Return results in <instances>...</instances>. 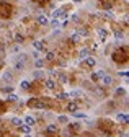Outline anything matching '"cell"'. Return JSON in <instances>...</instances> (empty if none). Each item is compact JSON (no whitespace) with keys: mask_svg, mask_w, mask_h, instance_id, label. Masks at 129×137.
I'll return each mask as SVG.
<instances>
[{"mask_svg":"<svg viewBox=\"0 0 129 137\" xmlns=\"http://www.w3.org/2000/svg\"><path fill=\"white\" fill-rule=\"evenodd\" d=\"M57 129H59L57 126H54V124H49V126L46 127V132H48V134H54V132H57Z\"/></svg>","mask_w":129,"mask_h":137,"instance_id":"cell-2","label":"cell"},{"mask_svg":"<svg viewBox=\"0 0 129 137\" xmlns=\"http://www.w3.org/2000/svg\"><path fill=\"white\" fill-rule=\"evenodd\" d=\"M34 49L36 51H44V44H43V41H34Z\"/></svg>","mask_w":129,"mask_h":137,"instance_id":"cell-4","label":"cell"},{"mask_svg":"<svg viewBox=\"0 0 129 137\" xmlns=\"http://www.w3.org/2000/svg\"><path fill=\"white\" fill-rule=\"evenodd\" d=\"M3 91H7V93H11V91H13V87H3Z\"/></svg>","mask_w":129,"mask_h":137,"instance_id":"cell-26","label":"cell"},{"mask_svg":"<svg viewBox=\"0 0 129 137\" xmlns=\"http://www.w3.org/2000/svg\"><path fill=\"white\" fill-rule=\"evenodd\" d=\"M15 39H16V43H23V36L21 34H15Z\"/></svg>","mask_w":129,"mask_h":137,"instance_id":"cell-25","label":"cell"},{"mask_svg":"<svg viewBox=\"0 0 129 137\" xmlns=\"http://www.w3.org/2000/svg\"><path fill=\"white\" fill-rule=\"evenodd\" d=\"M25 137H31V136H28V134H26V136H25Z\"/></svg>","mask_w":129,"mask_h":137,"instance_id":"cell-37","label":"cell"},{"mask_svg":"<svg viewBox=\"0 0 129 137\" xmlns=\"http://www.w3.org/2000/svg\"><path fill=\"white\" fill-rule=\"evenodd\" d=\"M21 88H23V90H28V88H30V82L23 80V82H21Z\"/></svg>","mask_w":129,"mask_h":137,"instance_id":"cell-20","label":"cell"},{"mask_svg":"<svg viewBox=\"0 0 129 137\" xmlns=\"http://www.w3.org/2000/svg\"><path fill=\"white\" fill-rule=\"evenodd\" d=\"M43 73H44V72H41V70H34V72H33L34 78H41V77H43Z\"/></svg>","mask_w":129,"mask_h":137,"instance_id":"cell-17","label":"cell"},{"mask_svg":"<svg viewBox=\"0 0 129 137\" xmlns=\"http://www.w3.org/2000/svg\"><path fill=\"white\" fill-rule=\"evenodd\" d=\"M25 122H26L28 126H33V124H34V119H33L31 116H26V118H25Z\"/></svg>","mask_w":129,"mask_h":137,"instance_id":"cell-13","label":"cell"},{"mask_svg":"<svg viewBox=\"0 0 129 137\" xmlns=\"http://www.w3.org/2000/svg\"><path fill=\"white\" fill-rule=\"evenodd\" d=\"M80 95H82V93L79 91V90H77V91H72V93H70L69 96H80Z\"/></svg>","mask_w":129,"mask_h":137,"instance_id":"cell-29","label":"cell"},{"mask_svg":"<svg viewBox=\"0 0 129 137\" xmlns=\"http://www.w3.org/2000/svg\"><path fill=\"white\" fill-rule=\"evenodd\" d=\"M38 23H39V25H44V26H46V25H48V18H46V17H43V15H41V17H38Z\"/></svg>","mask_w":129,"mask_h":137,"instance_id":"cell-7","label":"cell"},{"mask_svg":"<svg viewBox=\"0 0 129 137\" xmlns=\"http://www.w3.org/2000/svg\"><path fill=\"white\" fill-rule=\"evenodd\" d=\"M118 121H123V122H128L129 124V116L128 114H118Z\"/></svg>","mask_w":129,"mask_h":137,"instance_id":"cell-6","label":"cell"},{"mask_svg":"<svg viewBox=\"0 0 129 137\" xmlns=\"http://www.w3.org/2000/svg\"><path fill=\"white\" fill-rule=\"evenodd\" d=\"M80 57L83 59V57H88V49H82L80 51Z\"/></svg>","mask_w":129,"mask_h":137,"instance_id":"cell-19","label":"cell"},{"mask_svg":"<svg viewBox=\"0 0 129 137\" xmlns=\"http://www.w3.org/2000/svg\"><path fill=\"white\" fill-rule=\"evenodd\" d=\"M46 59H48V60H52V59H54V54H52V52H48V55H46Z\"/></svg>","mask_w":129,"mask_h":137,"instance_id":"cell-30","label":"cell"},{"mask_svg":"<svg viewBox=\"0 0 129 137\" xmlns=\"http://www.w3.org/2000/svg\"><path fill=\"white\" fill-rule=\"evenodd\" d=\"M105 75H106V73H105L103 70H97V72H93V75H91V78H93V80L97 82V80H101V78L105 77Z\"/></svg>","mask_w":129,"mask_h":137,"instance_id":"cell-1","label":"cell"},{"mask_svg":"<svg viewBox=\"0 0 129 137\" xmlns=\"http://www.w3.org/2000/svg\"><path fill=\"white\" fill-rule=\"evenodd\" d=\"M101 82H103V85H105V87H108V85H111V82H113V78L109 77V75H105V77L101 78Z\"/></svg>","mask_w":129,"mask_h":137,"instance_id":"cell-3","label":"cell"},{"mask_svg":"<svg viewBox=\"0 0 129 137\" xmlns=\"http://www.w3.org/2000/svg\"><path fill=\"white\" fill-rule=\"evenodd\" d=\"M124 93H126L124 88H118V90H116V95H124Z\"/></svg>","mask_w":129,"mask_h":137,"instance_id":"cell-27","label":"cell"},{"mask_svg":"<svg viewBox=\"0 0 129 137\" xmlns=\"http://www.w3.org/2000/svg\"><path fill=\"white\" fill-rule=\"evenodd\" d=\"M106 18H113V13H111V11H106Z\"/></svg>","mask_w":129,"mask_h":137,"instance_id":"cell-36","label":"cell"},{"mask_svg":"<svg viewBox=\"0 0 129 137\" xmlns=\"http://www.w3.org/2000/svg\"><path fill=\"white\" fill-rule=\"evenodd\" d=\"M44 85H46V88H48V90H52V88L56 87V83H54L52 80H46V83H44Z\"/></svg>","mask_w":129,"mask_h":137,"instance_id":"cell-9","label":"cell"},{"mask_svg":"<svg viewBox=\"0 0 129 137\" xmlns=\"http://www.w3.org/2000/svg\"><path fill=\"white\" fill-rule=\"evenodd\" d=\"M87 64H88V65H90V67H93V65H95V64H97V60L93 59V57H87Z\"/></svg>","mask_w":129,"mask_h":137,"instance_id":"cell-15","label":"cell"},{"mask_svg":"<svg viewBox=\"0 0 129 137\" xmlns=\"http://www.w3.org/2000/svg\"><path fill=\"white\" fill-rule=\"evenodd\" d=\"M16 95H8V101H16Z\"/></svg>","mask_w":129,"mask_h":137,"instance_id":"cell-28","label":"cell"},{"mask_svg":"<svg viewBox=\"0 0 129 137\" xmlns=\"http://www.w3.org/2000/svg\"><path fill=\"white\" fill-rule=\"evenodd\" d=\"M60 25V21H59V18H54L52 21H51V26H54V28H57Z\"/></svg>","mask_w":129,"mask_h":137,"instance_id":"cell-16","label":"cell"},{"mask_svg":"<svg viewBox=\"0 0 129 137\" xmlns=\"http://www.w3.org/2000/svg\"><path fill=\"white\" fill-rule=\"evenodd\" d=\"M74 116H77V118H85V114L83 113H72Z\"/></svg>","mask_w":129,"mask_h":137,"instance_id":"cell-33","label":"cell"},{"mask_svg":"<svg viewBox=\"0 0 129 137\" xmlns=\"http://www.w3.org/2000/svg\"><path fill=\"white\" fill-rule=\"evenodd\" d=\"M64 15V10H54L52 11V17L54 18H59V17H62Z\"/></svg>","mask_w":129,"mask_h":137,"instance_id":"cell-10","label":"cell"},{"mask_svg":"<svg viewBox=\"0 0 129 137\" xmlns=\"http://www.w3.org/2000/svg\"><path fill=\"white\" fill-rule=\"evenodd\" d=\"M34 65L38 67V69H43V67H44V60L43 59H36V60H34Z\"/></svg>","mask_w":129,"mask_h":137,"instance_id":"cell-8","label":"cell"},{"mask_svg":"<svg viewBox=\"0 0 129 137\" xmlns=\"http://www.w3.org/2000/svg\"><path fill=\"white\" fill-rule=\"evenodd\" d=\"M59 80H60V82H67V77H65V75H62V73H60V75H59Z\"/></svg>","mask_w":129,"mask_h":137,"instance_id":"cell-32","label":"cell"},{"mask_svg":"<svg viewBox=\"0 0 129 137\" xmlns=\"http://www.w3.org/2000/svg\"><path fill=\"white\" fill-rule=\"evenodd\" d=\"M98 34H100V38H101V39L106 38V31H105V29H98Z\"/></svg>","mask_w":129,"mask_h":137,"instance_id":"cell-21","label":"cell"},{"mask_svg":"<svg viewBox=\"0 0 129 137\" xmlns=\"http://www.w3.org/2000/svg\"><path fill=\"white\" fill-rule=\"evenodd\" d=\"M11 122H13L15 126H21L23 124V121L20 119V118H11Z\"/></svg>","mask_w":129,"mask_h":137,"instance_id":"cell-11","label":"cell"},{"mask_svg":"<svg viewBox=\"0 0 129 137\" xmlns=\"http://www.w3.org/2000/svg\"><path fill=\"white\" fill-rule=\"evenodd\" d=\"M70 38H72V41H74V43H77V41H79V39H80V36H79V34H72V36H70Z\"/></svg>","mask_w":129,"mask_h":137,"instance_id":"cell-24","label":"cell"},{"mask_svg":"<svg viewBox=\"0 0 129 137\" xmlns=\"http://www.w3.org/2000/svg\"><path fill=\"white\" fill-rule=\"evenodd\" d=\"M3 80H5V82H11V80H13L11 72H5V73H3Z\"/></svg>","mask_w":129,"mask_h":137,"instance_id":"cell-5","label":"cell"},{"mask_svg":"<svg viewBox=\"0 0 129 137\" xmlns=\"http://www.w3.org/2000/svg\"><path fill=\"white\" fill-rule=\"evenodd\" d=\"M65 98H69V95H67V93H59V95H57V100H65Z\"/></svg>","mask_w":129,"mask_h":137,"instance_id":"cell-23","label":"cell"},{"mask_svg":"<svg viewBox=\"0 0 129 137\" xmlns=\"http://www.w3.org/2000/svg\"><path fill=\"white\" fill-rule=\"evenodd\" d=\"M79 36H87V34H88V29H79Z\"/></svg>","mask_w":129,"mask_h":137,"instance_id":"cell-22","label":"cell"},{"mask_svg":"<svg viewBox=\"0 0 129 137\" xmlns=\"http://www.w3.org/2000/svg\"><path fill=\"white\" fill-rule=\"evenodd\" d=\"M116 38H118V39H121V38H123V34H121V31H116Z\"/></svg>","mask_w":129,"mask_h":137,"instance_id":"cell-35","label":"cell"},{"mask_svg":"<svg viewBox=\"0 0 129 137\" xmlns=\"http://www.w3.org/2000/svg\"><path fill=\"white\" fill-rule=\"evenodd\" d=\"M69 111L70 113H77V103H70L69 104Z\"/></svg>","mask_w":129,"mask_h":137,"instance_id":"cell-14","label":"cell"},{"mask_svg":"<svg viewBox=\"0 0 129 137\" xmlns=\"http://www.w3.org/2000/svg\"><path fill=\"white\" fill-rule=\"evenodd\" d=\"M119 75H121V77H126V78H129V72H119Z\"/></svg>","mask_w":129,"mask_h":137,"instance_id":"cell-31","label":"cell"},{"mask_svg":"<svg viewBox=\"0 0 129 137\" xmlns=\"http://www.w3.org/2000/svg\"><path fill=\"white\" fill-rule=\"evenodd\" d=\"M57 121H59L60 124H65V122H67V121H69V119H67L65 116H59V118H57Z\"/></svg>","mask_w":129,"mask_h":137,"instance_id":"cell-18","label":"cell"},{"mask_svg":"<svg viewBox=\"0 0 129 137\" xmlns=\"http://www.w3.org/2000/svg\"><path fill=\"white\" fill-rule=\"evenodd\" d=\"M20 127H21V131L25 132V134H28V132L31 131V126H28V124H21Z\"/></svg>","mask_w":129,"mask_h":137,"instance_id":"cell-12","label":"cell"},{"mask_svg":"<svg viewBox=\"0 0 129 137\" xmlns=\"http://www.w3.org/2000/svg\"><path fill=\"white\" fill-rule=\"evenodd\" d=\"M13 52H20V46H13Z\"/></svg>","mask_w":129,"mask_h":137,"instance_id":"cell-34","label":"cell"}]
</instances>
